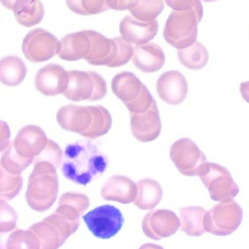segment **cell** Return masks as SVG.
Here are the masks:
<instances>
[{
    "mask_svg": "<svg viewBox=\"0 0 249 249\" xmlns=\"http://www.w3.org/2000/svg\"><path fill=\"white\" fill-rule=\"evenodd\" d=\"M207 211L200 206L181 208V230L190 236H200L206 232L203 220Z\"/></svg>",
    "mask_w": 249,
    "mask_h": 249,
    "instance_id": "cell-28",
    "label": "cell"
},
{
    "mask_svg": "<svg viewBox=\"0 0 249 249\" xmlns=\"http://www.w3.org/2000/svg\"><path fill=\"white\" fill-rule=\"evenodd\" d=\"M137 192V185L130 178L116 175L104 184L101 194L105 200L128 204L136 200Z\"/></svg>",
    "mask_w": 249,
    "mask_h": 249,
    "instance_id": "cell-21",
    "label": "cell"
},
{
    "mask_svg": "<svg viewBox=\"0 0 249 249\" xmlns=\"http://www.w3.org/2000/svg\"><path fill=\"white\" fill-rule=\"evenodd\" d=\"M69 83L63 93L72 102H90L104 99L107 93L105 79L93 71H69Z\"/></svg>",
    "mask_w": 249,
    "mask_h": 249,
    "instance_id": "cell-5",
    "label": "cell"
},
{
    "mask_svg": "<svg viewBox=\"0 0 249 249\" xmlns=\"http://www.w3.org/2000/svg\"><path fill=\"white\" fill-rule=\"evenodd\" d=\"M243 217L242 208L236 201L220 202L206 212L203 225L206 232L217 236H227L238 230Z\"/></svg>",
    "mask_w": 249,
    "mask_h": 249,
    "instance_id": "cell-6",
    "label": "cell"
},
{
    "mask_svg": "<svg viewBox=\"0 0 249 249\" xmlns=\"http://www.w3.org/2000/svg\"><path fill=\"white\" fill-rule=\"evenodd\" d=\"M90 200L87 196L80 193H67L60 197L58 206L55 212L64 216L77 231L80 225V215L88 209Z\"/></svg>",
    "mask_w": 249,
    "mask_h": 249,
    "instance_id": "cell-22",
    "label": "cell"
},
{
    "mask_svg": "<svg viewBox=\"0 0 249 249\" xmlns=\"http://www.w3.org/2000/svg\"><path fill=\"white\" fill-rule=\"evenodd\" d=\"M115 41L118 44V50L116 58L111 64L107 66L110 68L122 67L127 64L133 58L134 48L131 44L124 41L121 36L115 37Z\"/></svg>",
    "mask_w": 249,
    "mask_h": 249,
    "instance_id": "cell-37",
    "label": "cell"
},
{
    "mask_svg": "<svg viewBox=\"0 0 249 249\" xmlns=\"http://www.w3.org/2000/svg\"><path fill=\"white\" fill-rule=\"evenodd\" d=\"M56 119L64 130L81 135L90 126L91 114L89 107L67 105L58 111Z\"/></svg>",
    "mask_w": 249,
    "mask_h": 249,
    "instance_id": "cell-19",
    "label": "cell"
},
{
    "mask_svg": "<svg viewBox=\"0 0 249 249\" xmlns=\"http://www.w3.org/2000/svg\"><path fill=\"white\" fill-rule=\"evenodd\" d=\"M203 17L195 10L173 11L164 27V39L177 49L188 48L197 40V25Z\"/></svg>",
    "mask_w": 249,
    "mask_h": 249,
    "instance_id": "cell-4",
    "label": "cell"
},
{
    "mask_svg": "<svg viewBox=\"0 0 249 249\" xmlns=\"http://www.w3.org/2000/svg\"><path fill=\"white\" fill-rule=\"evenodd\" d=\"M90 232L100 239H109L119 232L124 219L121 211L111 205L99 206L83 216Z\"/></svg>",
    "mask_w": 249,
    "mask_h": 249,
    "instance_id": "cell-9",
    "label": "cell"
},
{
    "mask_svg": "<svg viewBox=\"0 0 249 249\" xmlns=\"http://www.w3.org/2000/svg\"><path fill=\"white\" fill-rule=\"evenodd\" d=\"M84 32L90 41V51L85 59L91 65L107 67L118 54V44L115 38L109 39L96 31L84 30Z\"/></svg>",
    "mask_w": 249,
    "mask_h": 249,
    "instance_id": "cell-17",
    "label": "cell"
},
{
    "mask_svg": "<svg viewBox=\"0 0 249 249\" xmlns=\"http://www.w3.org/2000/svg\"><path fill=\"white\" fill-rule=\"evenodd\" d=\"M112 89L130 113L145 112L154 100L147 88L130 71L116 74L112 80Z\"/></svg>",
    "mask_w": 249,
    "mask_h": 249,
    "instance_id": "cell-3",
    "label": "cell"
},
{
    "mask_svg": "<svg viewBox=\"0 0 249 249\" xmlns=\"http://www.w3.org/2000/svg\"><path fill=\"white\" fill-rule=\"evenodd\" d=\"M133 63L136 68L144 73H154L162 68L165 55L160 45L148 42L134 47Z\"/></svg>",
    "mask_w": 249,
    "mask_h": 249,
    "instance_id": "cell-20",
    "label": "cell"
},
{
    "mask_svg": "<svg viewBox=\"0 0 249 249\" xmlns=\"http://www.w3.org/2000/svg\"><path fill=\"white\" fill-rule=\"evenodd\" d=\"M167 5L174 11L195 10L203 16V7L200 0H165Z\"/></svg>",
    "mask_w": 249,
    "mask_h": 249,
    "instance_id": "cell-38",
    "label": "cell"
},
{
    "mask_svg": "<svg viewBox=\"0 0 249 249\" xmlns=\"http://www.w3.org/2000/svg\"><path fill=\"white\" fill-rule=\"evenodd\" d=\"M27 68L23 60L16 55H8L0 60V82L10 87L23 83Z\"/></svg>",
    "mask_w": 249,
    "mask_h": 249,
    "instance_id": "cell-25",
    "label": "cell"
},
{
    "mask_svg": "<svg viewBox=\"0 0 249 249\" xmlns=\"http://www.w3.org/2000/svg\"><path fill=\"white\" fill-rule=\"evenodd\" d=\"M61 171L66 178L87 185L102 175L108 166V158L90 141H78L66 146Z\"/></svg>",
    "mask_w": 249,
    "mask_h": 249,
    "instance_id": "cell-1",
    "label": "cell"
},
{
    "mask_svg": "<svg viewBox=\"0 0 249 249\" xmlns=\"http://www.w3.org/2000/svg\"><path fill=\"white\" fill-rule=\"evenodd\" d=\"M37 237L40 249H58L75 232L71 224L59 213H55L29 228Z\"/></svg>",
    "mask_w": 249,
    "mask_h": 249,
    "instance_id": "cell-8",
    "label": "cell"
},
{
    "mask_svg": "<svg viewBox=\"0 0 249 249\" xmlns=\"http://www.w3.org/2000/svg\"><path fill=\"white\" fill-rule=\"evenodd\" d=\"M0 249H40V244L32 231L16 229L5 233L0 232Z\"/></svg>",
    "mask_w": 249,
    "mask_h": 249,
    "instance_id": "cell-27",
    "label": "cell"
},
{
    "mask_svg": "<svg viewBox=\"0 0 249 249\" xmlns=\"http://www.w3.org/2000/svg\"><path fill=\"white\" fill-rule=\"evenodd\" d=\"M161 121L158 105L154 99L150 107L140 113H130V127L139 142H151L160 134Z\"/></svg>",
    "mask_w": 249,
    "mask_h": 249,
    "instance_id": "cell-12",
    "label": "cell"
},
{
    "mask_svg": "<svg viewBox=\"0 0 249 249\" xmlns=\"http://www.w3.org/2000/svg\"><path fill=\"white\" fill-rule=\"evenodd\" d=\"M21 175H14L7 172L0 163V200H13L20 193L23 187Z\"/></svg>",
    "mask_w": 249,
    "mask_h": 249,
    "instance_id": "cell-32",
    "label": "cell"
},
{
    "mask_svg": "<svg viewBox=\"0 0 249 249\" xmlns=\"http://www.w3.org/2000/svg\"><path fill=\"white\" fill-rule=\"evenodd\" d=\"M140 249H163L161 247H158V246L152 245V244H148V245H144L141 247Z\"/></svg>",
    "mask_w": 249,
    "mask_h": 249,
    "instance_id": "cell-43",
    "label": "cell"
},
{
    "mask_svg": "<svg viewBox=\"0 0 249 249\" xmlns=\"http://www.w3.org/2000/svg\"><path fill=\"white\" fill-rule=\"evenodd\" d=\"M178 57L186 68L198 70L206 67L209 62V54L206 47L196 41L188 48L178 50Z\"/></svg>",
    "mask_w": 249,
    "mask_h": 249,
    "instance_id": "cell-30",
    "label": "cell"
},
{
    "mask_svg": "<svg viewBox=\"0 0 249 249\" xmlns=\"http://www.w3.org/2000/svg\"><path fill=\"white\" fill-rule=\"evenodd\" d=\"M58 55L67 61H76L86 58L90 51V41L84 31L69 34L61 39Z\"/></svg>",
    "mask_w": 249,
    "mask_h": 249,
    "instance_id": "cell-23",
    "label": "cell"
},
{
    "mask_svg": "<svg viewBox=\"0 0 249 249\" xmlns=\"http://www.w3.org/2000/svg\"><path fill=\"white\" fill-rule=\"evenodd\" d=\"M180 221L174 212L155 210L146 214L143 222V230L146 236L160 240L175 233L180 227Z\"/></svg>",
    "mask_w": 249,
    "mask_h": 249,
    "instance_id": "cell-16",
    "label": "cell"
},
{
    "mask_svg": "<svg viewBox=\"0 0 249 249\" xmlns=\"http://www.w3.org/2000/svg\"><path fill=\"white\" fill-rule=\"evenodd\" d=\"M91 123L89 129L81 136L94 139L106 134L112 127V119L109 111L102 106L89 107Z\"/></svg>",
    "mask_w": 249,
    "mask_h": 249,
    "instance_id": "cell-29",
    "label": "cell"
},
{
    "mask_svg": "<svg viewBox=\"0 0 249 249\" xmlns=\"http://www.w3.org/2000/svg\"><path fill=\"white\" fill-rule=\"evenodd\" d=\"M10 136L11 133L8 124L4 121H0V153L4 152L10 144Z\"/></svg>",
    "mask_w": 249,
    "mask_h": 249,
    "instance_id": "cell-39",
    "label": "cell"
},
{
    "mask_svg": "<svg viewBox=\"0 0 249 249\" xmlns=\"http://www.w3.org/2000/svg\"><path fill=\"white\" fill-rule=\"evenodd\" d=\"M240 90L243 99L249 104V81L241 83Z\"/></svg>",
    "mask_w": 249,
    "mask_h": 249,
    "instance_id": "cell-41",
    "label": "cell"
},
{
    "mask_svg": "<svg viewBox=\"0 0 249 249\" xmlns=\"http://www.w3.org/2000/svg\"><path fill=\"white\" fill-rule=\"evenodd\" d=\"M68 71L58 64H51L36 73L35 84L36 90L46 96L64 93L68 86Z\"/></svg>",
    "mask_w": 249,
    "mask_h": 249,
    "instance_id": "cell-13",
    "label": "cell"
},
{
    "mask_svg": "<svg viewBox=\"0 0 249 249\" xmlns=\"http://www.w3.org/2000/svg\"><path fill=\"white\" fill-rule=\"evenodd\" d=\"M58 186L56 168L48 162H35L26 190L27 204L36 212H46L56 200Z\"/></svg>",
    "mask_w": 249,
    "mask_h": 249,
    "instance_id": "cell-2",
    "label": "cell"
},
{
    "mask_svg": "<svg viewBox=\"0 0 249 249\" xmlns=\"http://www.w3.org/2000/svg\"><path fill=\"white\" fill-rule=\"evenodd\" d=\"M203 1H206V2H213V1H217V0H202Z\"/></svg>",
    "mask_w": 249,
    "mask_h": 249,
    "instance_id": "cell-44",
    "label": "cell"
},
{
    "mask_svg": "<svg viewBox=\"0 0 249 249\" xmlns=\"http://www.w3.org/2000/svg\"><path fill=\"white\" fill-rule=\"evenodd\" d=\"M33 161V160L26 159L18 155L15 149L13 142H10L7 149L3 152L0 163L7 172L14 175H20Z\"/></svg>",
    "mask_w": 249,
    "mask_h": 249,
    "instance_id": "cell-33",
    "label": "cell"
},
{
    "mask_svg": "<svg viewBox=\"0 0 249 249\" xmlns=\"http://www.w3.org/2000/svg\"><path fill=\"white\" fill-rule=\"evenodd\" d=\"M69 8L80 16H93L110 10L107 0H66Z\"/></svg>",
    "mask_w": 249,
    "mask_h": 249,
    "instance_id": "cell-34",
    "label": "cell"
},
{
    "mask_svg": "<svg viewBox=\"0 0 249 249\" xmlns=\"http://www.w3.org/2000/svg\"><path fill=\"white\" fill-rule=\"evenodd\" d=\"M157 91L165 103L178 105L187 97L188 83L180 71H168L161 74L157 81Z\"/></svg>",
    "mask_w": 249,
    "mask_h": 249,
    "instance_id": "cell-14",
    "label": "cell"
},
{
    "mask_svg": "<svg viewBox=\"0 0 249 249\" xmlns=\"http://www.w3.org/2000/svg\"><path fill=\"white\" fill-rule=\"evenodd\" d=\"M158 20L143 22L133 16H127L121 20L120 32L126 42L134 45L148 43L156 36L158 32Z\"/></svg>",
    "mask_w": 249,
    "mask_h": 249,
    "instance_id": "cell-18",
    "label": "cell"
},
{
    "mask_svg": "<svg viewBox=\"0 0 249 249\" xmlns=\"http://www.w3.org/2000/svg\"><path fill=\"white\" fill-rule=\"evenodd\" d=\"M137 189L134 204L142 210L153 209L162 199V187L155 180L151 178L141 180L138 182Z\"/></svg>",
    "mask_w": 249,
    "mask_h": 249,
    "instance_id": "cell-26",
    "label": "cell"
},
{
    "mask_svg": "<svg viewBox=\"0 0 249 249\" xmlns=\"http://www.w3.org/2000/svg\"><path fill=\"white\" fill-rule=\"evenodd\" d=\"M199 177L214 201H229L239 193V187L231 172L219 164L206 162Z\"/></svg>",
    "mask_w": 249,
    "mask_h": 249,
    "instance_id": "cell-7",
    "label": "cell"
},
{
    "mask_svg": "<svg viewBox=\"0 0 249 249\" xmlns=\"http://www.w3.org/2000/svg\"><path fill=\"white\" fill-rule=\"evenodd\" d=\"M63 159V152L58 143L48 139L46 146L43 150L35 157L33 162H46L58 168Z\"/></svg>",
    "mask_w": 249,
    "mask_h": 249,
    "instance_id": "cell-35",
    "label": "cell"
},
{
    "mask_svg": "<svg viewBox=\"0 0 249 249\" xmlns=\"http://www.w3.org/2000/svg\"><path fill=\"white\" fill-rule=\"evenodd\" d=\"M139 0H107L109 9L123 11L130 10L136 5Z\"/></svg>",
    "mask_w": 249,
    "mask_h": 249,
    "instance_id": "cell-40",
    "label": "cell"
},
{
    "mask_svg": "<svg viewBox=\"0 0 249 249\" xmlns=\"http://www.w3.org/2000/svg\"><path fill=\"white\" fill-rule=\"evenodd\" d=\"M60 48V41L53 35L40 28L30 31L22 43L25 57L33 63L48 61L58 53Z\"/></svg>",
    "mask_w": 249,
    "mask_h": 249,
    "instance_id": "cell-11",
    "label": "cell"
},
{
    "mask_svg": "<svg viewBox=\"0 0 249 249\" xmlns=\"http://www.w3.org/2000/svg\"><path fill=\"white\" fill-rule=\"evenodd\" d=\"M13 11L18 23L28 28L40 23L45 16V8L40 0H17Z\"/></svg>",
    "mask_w": 249,
    "mask_h": 249,
    "instance_id": "cell-24",
    "label": "cell"
},
{
    "mask_svg": "<svg viewBox=\"0 0 249 249\" xmlns=\"http://www.w3.org/2000/svg\"><path fill=\"white\" fill-rule=\"evenodd\" d=\"M164 7L163 0H139L129 12L137 20L150 22L160 16Z\"/></svg>",
    "mask_w": 249,
    "mask_h": 249,
    "instance_id": "cell-31",
    "label": "cell"
},
{
    "mask_svg": "<svg viewBox=\"0 0 249 249\" xmlns=\"http://www.w3.org/2000/svg\"><path fill=\"white\" fill-rule=\"evenodd\" d=\"M170 157L178 171L187 177L200 175L207 162L204 153L188 138L174 142L170 150Z\"/></svg>",
    "mask_w": 249,
    "mask_h": 249,
    "instance_id": "cell-10",
    "label": "cell"
},
{
    "mask_svg": "<svg viewBox=\"0 0 249 249\" xmlns=\"http://www.w3.org/2000/svg\"><path fill=\"white\" fill-rule=\"evenodd\" d=\"M17 0H0L1 4L8 10H13L15 3Z\"/></svg>",
    "mask_w": 249,
    "mask_h": 249,
    "instance_id": "cell-42",
    "label": "cell"
},
{
    "mask_svg": "<svg viewBox=\"0 0 249 249\" xmlns=\"http://www.w3.org/2000/svg\"><path fill=\"white\" fill-rule=\"evenodd\" d=\"M18 214L5 200H0V232H11L17 225Z\"/></svg>",
    "mask_w": 249,
    "mask_h": 249,
    "instance_id": "cell-36",
    "label": "cell"
},
{
    "mask_svg": "<svg viewBox=\"0 0 249 249\" xmlns=\"http://www.w3.org/2000/svg\"><path fill=\"white\" fill-rule=\"evenodd\" d=\"M48 138L39 126L29 124L22 127L13 141L15 149L20 156L33 160L46 146Z\"/></svg>",
    "mask_w": 249,
    "mask_h": 249,
    "instance_id": "cell-15",
    "label": "cell"
}]
</instances>
